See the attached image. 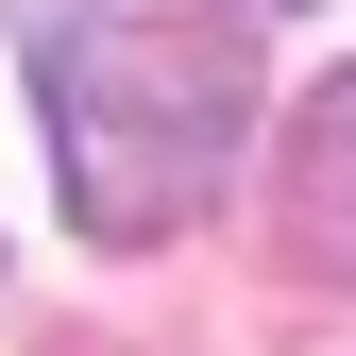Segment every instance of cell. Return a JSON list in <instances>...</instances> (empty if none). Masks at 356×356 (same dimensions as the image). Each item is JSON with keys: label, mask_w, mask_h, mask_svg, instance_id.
I'll list each match as a JSON object with an SVG mask.
<instances>
[{"label": "cell", "mask_w": 356, "mask_h": 356, "mask_svg": "<svg viewBox=\"0 0 356 356\" xmlns=\"http://www.w3.org/2000/svg\"><path fill=\"white\" fill-rule=\"evenodd\" d=\"M34 102H51V187L102 254L187 238L238 170L254 51L238 17H119V0H51L34 17Z\"/></svg>", "instance_id": "cell-1"}, {"label": "cell", "mask_w": 356, "mask_h": 356, "mask_svg": "<svg viewBox=\"0 0 356 356\" xmlns=\"http://www.w3.org/2000/svg\"><path fill=\"white\" fill-rule=\"evenodd\" d=\"M289 272L356 289V68H323L289 119Z\"/></svg>", "instance_id": "cell-2"}]
</instances>
